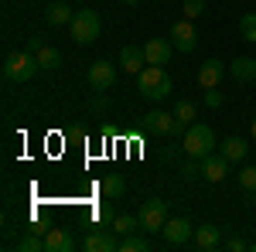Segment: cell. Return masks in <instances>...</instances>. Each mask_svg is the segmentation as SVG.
Instances as JSON below:
<instances>
[{
  "label": "cell",
  "mask_w": 256,
  "mask_h": 252,
  "mask_svg": "<svg viewBox=\"0 0 256 252\" xmlns=\"http://www.w3.org/2000/svg\"><path fill=\"white\" fill-rule=\"evenodd\" d=\"M137 92L150 102H160V99L171 96V75L164 72V65H147L137 75Z\"/></svg>",
  "instance_id": "obj_1"
},
{
  "label": "cell",
  "mask_w": 256,
  "mask_h": 252,
  "mask_svg": "<svg viewBox=\"0 0 256 252\" xmlns=\"http://www.w3.org/2000/svg\"><path fill=\"white\" fill-rule=\"evenodd\" d=\"M41 72L38 58H34V51H10L7 58H4V78L7 82H31V78Z\"/></svg>",
  "instance_id": "obj_2"
},
{
  "label": "cell",
  "mask_w": 256,
  "mask_h": 252,
  "mask_svg": "<svg viewBox=\"0 0 256 252\" xmlns=\"http://www.w3.org/2000/svg\"><path fill=\"white\" fill-rule=\"evenodd\" d=\"M216 150V133H212V126L208 123H192L188 126V133H184V154L188 157H208Z\"/></svg>",
  "instance_id": "obj_3"
},
{
  "label": "cell",
  "mask_w": 256,
  "mask_h": 252,
  "mask_svg": "<svg viewBox=\"0 0 256 252\" xmlns=\"http://www.w3.org/2000/svg\"><path fill=\"white\" fill-rule=\"evenodd\" d=\"M68 31H72V38H76V44H92V41L99 38V31H102V20H99L96 10H76V17H72V24H68Z\"/></svg>",
  "instance_id": "obj_4"
},
{
  "label": "cell",
  "mask_w": 256,
  "mask_h": 252,
  "mask_svg": "<svg viewBox=\"0 0 256 252\" xmlns=\"http://www.w3.org/2000/svg\"><path fill=\"white\" fill-rule=\"evenodd\" d=\"M137 218H140V229L147 235L164 232V225H168V201H160V198L144 201V208L137 212Z\"/></svg>",
  "instance_id": "obj_5"
},
{
  "label": "cell",
  "mask_w": 256,
  "mask_h": 252,
  "mask_svg": "<svg viewBox=\"0 0 256 252\" xmlns=\"http://www.w3.org/2000/svg\"><path fill=\"white\" fill-rule=\"evenodd\" d=\"M89 85H92V92H110L113 89V82H116V68H113V61L99 58L89 65Z\"/></svg>",
  "instance_id": "obj_6"
},
{
  "label": "cell",
  "mask_w": 256,
  "mask_h": 252,
  "mask_svg": "<svg viewBox=\"0 0 256 252\" xmlns=\"http://www.w3.org/2000/svg\"><path fill=\"white\" fill-rule=\"evenodd\" d=\"M164 242L168 246H188L192 239H195V225L188 222V218H168V225H164Z\"/></svg>",
  "instance_id": "obj_7"
},
{
  "label": "cell",
  "mask_w": 256,
  "mask_h": 252,
  "mask_svg": "<svg viewBox=\"0 0 256 252\" xmlns=\"http://www.w3.org/2000/svg\"><path fill=\"white\" fill-rule=\"evenodd\" d=\"M171 44H174V51H181V55L195 51L198 34H195V24H192L188 17H184V20H178L174 27H171Z\"/></svg>",
  "instance_id": "obj_8"
},
{
  "label": "cell",
  "mask_w": 256,
  "mask_h": 252,
  "mask_svg": "<svg viewBox=\"0 0 256 252\" xmlns=\"http://www.w3.org/2000/svg\"><path fill=\"white\" fill-rule=\"evenodd\" d=\"M226 174H229V157L222 154V150H212L208 157H202V177L205 181H212V184H218V181H226Z\"/></svg>",
  "instance_id": "obj_9"
},
{
  "label": "cell",
  "mask_w": 256,
  "mask_h": 252,
  "mask_svg": "<svg viewBox=\"0 0 256 252\" xmlns=\"http://www.w3.org/2000/svg\"><path fill=\"white\" fill-rule=\"evenodd\" d=\"M120 65H123L130 75H140V72L147 68V55H144V48H140V44H123V48H120Z\"/></svg>",
  "instance_id": "obj_10"
},
{
  "label": "cell",
  "mask_w": 256,
  "mask_h": 252,
  "mask_svg": "<svg viewBox=\"0 0 256 252\" xmlns=\"http://www.w3.org/2000/svg\"><path fill=\"white\" fill-rule=\"evenodd\" d=\"M171 51H174V44L164 38H150L144 44V55H147V65H168L171 61Z\"/></svg>",
  "instance_id": "obj_11"
},
{
  "label": "cell",
  "mask_w": 256,
  "mask_h": 252,
  "mask_svg": "<svg viewBox=\"0 0 256 252\" xmlns=\"http://www.w3.org/2000/svg\"><path fill=\"white\" fill-rule=\"evenodd\" d=\"M76 249V239L68 229H48L44 232V252H72Z\"/></svg>",
  "instance_id": "obj_12"
},
{
  "label": "cell",
  "mask_w": 256,
  "mask_h": 252,
  "mask_svg": "<svg viewBox=\"0 0 256 252\" xmlns=\"http://www.w3.org/2000/svg\"><path fill=\"white\" fill-rule=\"evenodd\" d=\"M222 75H226V65H222L218 58H208L202 68H198V85H202V89H218Z\"/></svg>",
  "instance_id": "obj_13"
},
{
  "label": "cell",
  "mask_w": 256,
  "mask_h": 252,
  "mask_svg": "<svg viewBox=\"0 0 256 252\" xmlns=\"http://www.w3.org/2000/svg\"><path fill=\"white\" fill-rule=\"evenodd\" d=\"M82 249H86V252H116L120 242L113 239V235H106V232H99V229H92V232L82 239Z\"/></svg>",
  "instance_id": "obj_14"
},
{
  "label": "cell",
  "mask_w": 256,
  "mask_h": 252,
  "mask_svg": "<svg viewBox=\"0 0 256 252\" xmlns=\"http://www.w3.org/2000/svg\"><path fill=\"white\" fill-rule=\"evenodd\" d=\"M171 126H174V113H147L144 116V130L147 133H160V136H171Z\"/></svg>",
  "instance_id": "obj_15"
},
{
  "label": "cell",
  "mask_w": 256,
  "mask_h": 252,
  "mask_svg": "<svg viewBox=\"0 0 256 252\" xmlns=\"http://www.w3.org/2000/svg\"><path fill=\"white\" fill-rule=\"evenodd\" d=\"M72 17H76V10L68 7V3H48V10H44V20L52 24V27H65V24H72Z\"/></svg>",
  "instance_id": "obj_16"
},
{
  "label": "cell",
  "mask_w": 256,
  "mask_h": 252,
  "mask_svg": "<svg viewBox=\"0 0 256 252\" xmlns=\"http://www.w3.org/2000/svg\"><path fill=\"white\" fill-rule=\"evenodd\" d=\"M229 75L236 78V82H253V78H256V58L239 55V58L229 65Z\"/></svg>",
  "instance_id": "obj_17"
},
{
  "label": "cell",
  "mask_w": 256,
  "mask_h": 252,
  "mask_svg": "<svg viewBox=\"0 0 256 252\" xmlns=\"http://www.w3.org/2000/svg\"><path fill=\"white\" fill-rule=\"evenodd\" d=\"M195 242L198 249H218V242H222V232H218L216 225H202V229H195Z\"/></svg>",
  "instance_id": "obj_18"
},
{
  "label": "cell",
  "mask_w": 256,
  "mask_h": 252,
  "mask_svg": "<svg viewBox=\"0 0 256 252\" xmlns=\"http://www.w3.org/2000/svg\"><path fill=\"white\" fill-rule=\"evenodd\" d=\"M34 58H38V65L44 68V72H55V68L62 65V51L52 48V44H41L38 51H34Z\"/></svg>",
  "instance_id": "obj_19"
},
{
  "label": "cell",
  "mask_w": 256,
  "mask_h": 252,
  "mask_svg": "<svg viewBox=\"0 0 256 252\" xmlns=\"http://www.w3.org/2000/svg\"><path fill=\"white\" fill-rule=\"evenodd\" d=\"M99 191L106 194L110 201H116V198H123V191H126V181L120 174H106L102 181H99Z\"/></svg>",
  "instance_id": "obj_20"
},
{
  "label": "cell",
  "mask_w": 256,
  "mask_h": 252,
  "mask_svg": "<svg viewBox=\"0 0 256 252\" xmlns=\"http://www.w3.org/2000/svg\"><path fill=\"white\" fill-rule=\"evenodd\" d=\"M246 150H250V147H246V140H239V136H229V140L222 143V154L229 157V164H239V160L246 157Z\"/></svg>",
  "instance_id": "obj_21"
},
{
  "label": "cell",
  "mask_w": 256,
  "mask_h": 252,
  "mask_svg": "<svg viewBox=\"0 0 256 252\" xmlns=\"http://www.w3.org/2000/svg\"><path fill=\"white\" fill-rule=\"evenodd\" d=\"M137 229H140L137 215H116V218H113V232L116 235H134Z\"/></svg>",
  "instance_id": "obj_22"
},
{
  "label": "cell",
  "mask_w": 256,
  "mask_h": 252,
  "mask_svg": "<svg viewBox=\"0 0 256 252\" xmlns=\"http://www.w3.org/2000/svg\"><path fill=\"white\" fill-rule=\"evenodd\" d=\"M120 252H150V242L140 235H123L120 239Z\"/></svg>",
  "instance_id": "obj_23"
},
{
  "label": "cell",
  "mask_w": 256,
  "mask_h": 252,
  "mask_svg": "<svg viewBox=\"0 0 256 252\" xmlns=\"http://www.w3.org/2000/svg\"><path fill=\"white\" fill-rule=\"evenodd\" d=\"M239 34H242V41L256 44V10L242 14V20H239Z\"/></svg>",
  "instance_id": "obj_24"
},
{
  "label": "cell",
  "mask_w": 256,
  "mask_h": 252,
  "mask_svg": "<svg viewBox=\"0 0 256 252\" xmlns=\"http://www.w3.org/2000/svg\"><path fill=\"white\" fill-rule=\"evenodd\" d=\"M18 249L20 252H44V235L38 239V232H31V235H24L18 242Z\"/></svg>",
  "instance_id": "obj_25"
},
{
  "label": "cell",
  "mask_w": 256,
  "mask_h": 252,
  "mask_svg": "<svg viewBox=\"0 0 256 252\" xmlns=\"http://www.w3.org/2000/svg\"><path fill=\"white\" fill-rule=\"evenodd\" d=\"M181 177H184V181L202 177V160H198V157H188V160H184V167H181Z\"/></svg>",
  "instance_id": "obj_26"
},
{
  "label": "cell",
  "mask_w": 256,
  "mask_h": 252,
  "mask_svg": "<svg viewBox=\"0 0 256 252\" xmlns=\"http://www.w3.org/2000/svg\"><path fill=\"white\" fill-rule=\"evenodd\" d=\"M239 184H242V191L256 194V167H242L239 171Z\"/></svg>",
  "instance_id": "obj_27"
},
{
  "label": "cell",
  "mask_w": 256,
  "mask_h": 252,
  "mask_svg": "<svg viewBox=\"0 0 256 252\" xmlns=\"http://www.w3.org/2000/svg\"><path fill=\"white\" fill-rule=\"evenodd\" d=\"M174 116L184 119V123H192V119H195V102H192V99H181L174 106Z\"/></svg>",
  "instance_id": "obj_28"
},
{
  "label": "cell",
  "mask_w": 256,
  "mask_h": 252,
  "mask_svg": "<svg viewBox=\"0 0 256 252\" xmlns=\"http://www.w3.org/2000/svg\"><path fill=\"white\" fill-rule=\"evenodd\" d=\"M113 218H116V212L110 208V201H102L96 208V225H113Z\"/></svg>",
  "instance_id": "obj_29"
},
{
  "label": "cell",
  "mask_w": 256,
  "mask_h": 252,
  "mask_svg": "<svg viewBox=\"0 0 256 252\" xmlns=\"http://www.w3.org/2000/svg\"><path fill=\"white\" fill-rule=\"evenodd\" d=\"M205 14V0H184V17L188 20H195Z\"/></svg>",
  "instance_id": "obj_30"
},
{
  "label": "cell",
  "mask_w": 256,
  "mask_h": 252,
  "mask_svg": "<svg viewBox=\"0 0 256 252\" xmlns=\"http://www.w3.org/2000/svg\"><path fill=\"white\" fill-rule=\"evenodd\" d=\"M205 106H208V109H218V106H222V102H226V99H222V92H218V89H205Z\"/></svg>",
  "instance_id": "obj_31"
},
{
  "label": "cell",
  "mask_w": 256,
  "mask_h": 252,
  "mask_svg": "<svg viewBox=\"0 0 256 252\" xmlns=\"http://www.w3.org/2000/svg\"><path fill=\"white\" fill-rule=\"evenodd\" d=\"M226 249H229V252H242V249H250V246H246L239 235H232V239H226Z\"/></svg>",
  "instance_id": "obj_32"
},
{
  "label": "cell",
  "mask_w": 256,
  "mask_h": 252,
  "mask_svg": "<svg viewBox=\"0 0 256 252\" xmlns=\"http://www.w3.org/2000/svg\"><path fill=\"white\" fill-rule=\"evenodd\" d=\"M120 3H126V7H137L140 0H120Z\"/></svg>",
  "instance_id": "obj_33"
},
{
  "label": "cell",
  "mask_w": 256,
  "mask_h": 252,
  "mask_svg": "<svg viewBox=\"0 0 256 252\" xmlns=\"http://www.w3.org/2000/svg\"><path fill=\"white\" fill-rule=\"evenodd\" d=\"M253 140H256V119H253Z\"/></svg>",
  "instance_id": "obj_34"
},
{
  "label": "cell",
  "mask_w": 256,
  "mask_h": 252,
  "mask_svg": "<svg viewBox=\"0 0 256 252\" xmlns=\"http://www.w3.org/2000/svg\"><path fill=\"white\" fill-rule=\"evenodd\" d=\"M242 3H250V0H242Z\"/></svg>",
  "instance_id": "obj_35"
}]
</instances>
